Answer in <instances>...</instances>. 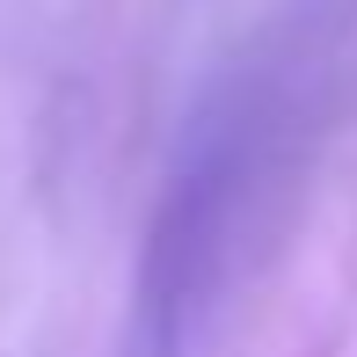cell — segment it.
Masks as SVG:
<instances>
[{
  "label": "cell",
  "mask_w": 357,
  "mask_h": 357,
  "mask_svg": "<svg viewBox=\"0 0 357 357\" xmlns=\"http://www.w3.org/2000/svg\"><path fill=\"white\" fill-rule=\"evenodd\" d=\"M212 204H219V175L190 168L168 190L153 226V248H146V278H139V306H132V357H175L183 350V321L190 299L204 284V248H212Z\"/></svg>",
  "instance_id": "obj_1"
}]
</instances>
